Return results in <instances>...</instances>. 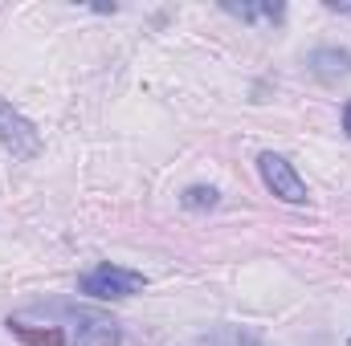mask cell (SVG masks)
I'll return each instance as SVG.
<instances>
[{"label":"cell","mask_w":351,"mask_h":346,"mask_svg":"<svg viewBox=\"0 0 351 346\" xmlns=\"http://www.w3.org/2000/svg\"><path fill=\"white\" fill-rule=\"evenodd\" d=\"M229 16H241V21H269V25H282V16H286V4H233V0H225L221 4Z\"/></svg>","instance_id":"obj_8"},{"label":"cell","mask_w":351,"mask_h":346,"mask_svg":"<svg viewBox=\"0 0 351 346\" xmlns=\"http://www.w3.org/2000/svg\"><path fill=\"white\" fill-rule=\"evenodd\" d=\"M258 172H262V183L282 204H306V183H302V175L294 172V163L286 155L262 151L258 155Z\"/></svg>","instance_id":"obj_4"},{"label":"cell","mask_w":351,"mask_h":346,"mask_svg":"<svg viewBox=\"0 0 351 346\" xmlns=\"http://www.w3.org/2000/svg\"><path fill=\"white\" fill-rule=\"evenodd\" d=\"M196 346H262V338L241 326H213L208 334L196 338Z\"/></svg>","instance_id":"obj_7"},{"label":"cell","mask_w":351,"mask_h":346,"mask_svg":"<svg viewBox=\"0 0 351 346\" xmlns=\"http://www.w3.org/2000/svg\"><path fill=\"white\" fill-rule=\"evenodd\" d=\"M33 318L41 322H53V326H70L74 330V346H119V322L102 310H90V306H41V310H29Z\"/></svg>","instance_id":"obj_1"},{"label":"cell","mask_w":351,"mask_h":346,"mask_svg":"<svg viewBox=\"0 0 351 346\" xmlns=\"http://www.w3.org/2000/svg\"><path fill=\"white\" fill-rule=\"evenodd\" d=\"M0 147H4L12 159H21V163H29V159L41 155V135H37V127H33L12 102H4V98H0Z\"/></svg>","instance_id":"obj_3"},{"label":"cell","mask_w":351,"mask_h":346,"mask_svg":"<svg viewBox=\"0 0 351 346\" xmlns=\"http://www.w3.org/2000/svg\"><path fill=\"white\" fill-rule=\"evenodd\" d=\"M4 326H8V334H12L16 343H25V346H66L70 343V334H66L62 326L41 322V318H33L29 310H25V314H12Z\"/></svg>","instance_id":"obj_5"},{"label":"cell","mask_w":351,"mask_h":346,"mask_svg":"<svg viewBox=\"0 0 351 346\" xmlns=\"http://www.w3.org/2000/svg\"><path fill=\"white\" fill-rule=\"evenodd\" d=\"M306 70H311L319 82H339V78H351V49H343V45H319V49H311Z\"/></svg>","instance_id":"obj_6"},{"label":"cell","mask_w":351,"mask_h":346,"mask_svg":"<svg viewBox=\"0 0 351 346\" xmlns=\"http://www.w3.org/2000/svg\"><path fill=\"white\" fill-rule=\"evenodd\" d=\"M180 204H184L188 212H208V208L221 204V191H217V187H204V183H192V187L180 196Z\"/></svg>","instance_id":"obj_9"},{"label":"cell","mask_w":351,"mask_h":346,"mask_svg":"<svg viewBox=\"0 0 351 346\" xmlns=\"http://www.w3.org/2000/svg\"><path fill=\"white\" fill-rule=\"evenodd\" d=\"M327 8L339 12V16H351V4H339V0H327Z\"/></svg>","instance_id":"obj_10"},{"label":"cell","mask_w":351,"mask_h":346,"mask_svg":"<svg viewBox=\"0 0 351 346\" xmlns=\"http://www.w3.org/2000/svg\"><path fill=\"white\" fill-rule=\"evenodd\" d=\"M343 131H348V139H351V98L343 102Z\"/></svg>","instance_id":"obj_11"},{"label":"cell","mask_w":351,"mask_h":346,"mask_svg":"<svg viewBox=\"0 0 351 346\" xmlns=\"http://www.w3.org/2000/svg\"><path fill=\"white\" fill-rule=\"evenodd\" d=\"M147 285V277L143 273H135V269H123V265H98V269H90L86 277L78 281V289L90 293V297H98V302H119V297H131V293H139Z\"/></svg>","instance_id":"obj_2"}]
</instances>
